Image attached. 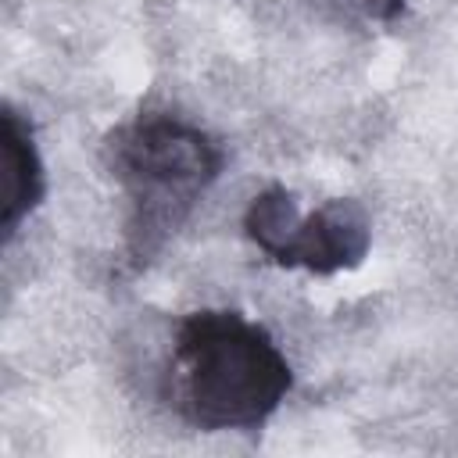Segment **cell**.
Instances as JSON below:
<instances>
[{"label":"cell","mask_w":458,"mask_h":458,"mask_svg":"<svg viewBox=\"0 0 458 458\" xmlns=\"http://www.w3.org/2000/svg\"><path fill=\"white\" fill-rule=\"evenodd\" d=\"M175 404L204 433L258 429L290 394L293 372L265 326L200 308L175 326Z\"/></svg>","instance_id":"cell-1"},{"label":"cell","mask_w":458,"mask_h":458,"mask_svg":"<svg viewBox=\"0 0 458 458\" xmlns=\"http://www.w3.org/2000/svg\"><path fill=\"white\" fill-rule=\"evenodd\" d=\"M104 157L129 197V258L150 261L186 222L193 204L222 172V147L172 114H140L118 125Z\"/></svg>","instance_id":"cell-2"},{"label":"cell","mask_w":458,"mask_h":458,"mask_svg":"<svg viewBox=\"0 0 458 458\" xmlns=\"http://www.w3.org/2000/svg\"><path fill=\"white\" fill-rule=\"evenodd\" d=\"M372 243V225L354 197H333L311 215H301L279 265L308 268L315 276L351 272L365 261Z\"/></svg>","instance_id":"cell-3"},{"label":"cell","mask_w":458,"mask_h":458,"mask_svg":"<svg viewBox=\"0 0 458 458\" xmlns=\"http://www.w3.org/2000/svg\"><path fill=\"white\" fill-rule=\"evenodd\" d=\"M47 175L43 161L32 140V125L7 104L4 107V129H0V229L4 240H11L21 225V218L43 200Z\"/></svg>","instance_id":"cell-4"},{"label":"cell","mask_w":458,"mask_h":458,"mask_svg":"<svg viewBox=\"0 0 458 458\" xmlns=\"http://www.w3.org/2000/svg\"><path fill=\"white\" fill-rule=\"evenodd\" d=\"M297 222H301L297 197H293L286 186H268V190H261V193L250 200L247 215H243L247 236H250L276 265H279V258H283V250H286V243H290V236H293V229H297Z\"/></svg>","instance_id":"cell-5"},{"label":"cell","mask_w":458,"mask_h":458,"mask_svg":"<svg viewBox=\"0 0 458 458\" xmlns=\"http://www.w3.org/2000/svg\"><path fill=\"white\" fill-rule=\"evenodd\" d=\"M318 4L365 21H394L404 11V0H318Z\"/></svg>","instance_id":"cell-6"}]
</instances>
